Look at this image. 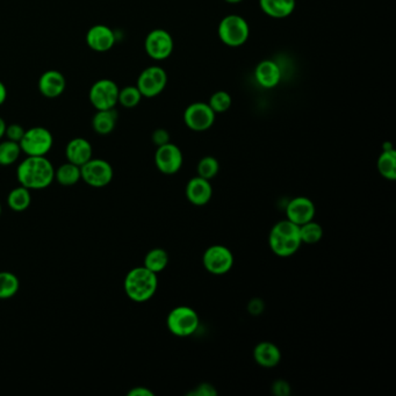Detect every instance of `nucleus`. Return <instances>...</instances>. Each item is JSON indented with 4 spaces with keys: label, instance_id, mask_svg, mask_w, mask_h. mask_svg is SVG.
<instances>
[{
    "label": "nucleus",
    "instance_id": "20",
    "mask_svg": "<svg viewBox=\"0 0 396 396\" xmlns=\"http://www.w3.org/2000/svg\"><path fill=\"white\" fill-rule=\"evenodd\" d=\"M254 359L257 364L264 368H273L282 360V351L271 342H260L255 346Z\"/></svg>",
    "mask_w": 396,
    "mask_h": 396
},
{
    "label": "nucleus",
    "instance_id": "36",
    "mask_svg": "<svg viewBox=\"0 0 396 396\" xmlns=\"http://www.w3.org/2000/svg\"><path fill=\"white\" fill-rule=\"evenodd\" d=\"M152 142L157 146H164L166 143H170V134L168 130L159 128L152 133Z\"/></svg>",
    "mask_w": 396,
    "mask_h": 396
},
{
    "label": "nucleus",
    "instance_id": "43",
    "mask_svg": "<svg viewBox=\"0 0 396 396\" xmlns=\"http://www.w3.org/2000/svg\"><path fill=\"white\" fill-rule=\"evenodd\" d=\"M0 215H1V205H0Z\"/></svg>",
    "mask_w": 396,
    "mask_h": 396
},
{
    "label": "nucleus",
    "instance_id": "27",
    "mask_svg": "<svg viewBox=\"0 0 396 396\" xmlns=\"http://www.w3.org/2000/svg\"><path fill=\"white\" fill-rule=\"evenodd\" d=\"M300 238L304 245H316L323 237V228L314 220L300 225Z\"/></svg>",
    "mask_w": 396,
    "mask_h": 396
},
{
    "label": "nucleus",
    "instance_id": "40",
    "mask_svg": "<svg viewBox=\"0 0 396 396\" xmlns=\"http://www.w3.org/2000/svg\"><path fill=\"white\" fill-rule=\"evenodd\" d=\"M6 122L4 121V119H1V117H0V140H1L4 137H5V130H6Z\"/></svg>",
    "mask_w": 396,
    "mask_h": 396
},
{
    "label": "nucleus",
    "instance_id": "38",
    "mask_svg": "<svg viewBox=\"0 0 396 396\" xmlns=\"http://www.w3.org/2000/svg\"><path fill=\"white\" fill-rule=\"evenodd\" d=\"M128 396H154V393L146 387H135L128 392Z\"/></svg>",
    "mask_w": 396,
    "mask_h": 396
},
{
    "label": "nucleus",
    "instance_id": "17",
    "mask_svg": "<svg viewBox=\"0 0 396 396\" xmlns=\"http://www.w3.org/2000/svg\"><path fill=\"white\" fill-rule=\"evenodd\" d=\"M213 197V187L210 181L203 178H192L186 185V198L194 206H205Z\"/></svg>",
    "mask_w": 396,
    "mask_h": 396
},
{
    "label": "nucleus",
    "instance_id": "29",
    "mask_svg": "<svg viewBox=\"0 0 396 396\" xmlns=\"http://www.w3.org/2000/svg\"><path fill=\"white\" fill-rule=\"evenodd\" d=\"M20 289L19 279L11 272H0V299H10L18 293Z\"/></svg>",
    "mask_w": 396,
    "mask_h": 396
},
{
    "label": "nucleus",
    "instance_id": "8",
    "mask_svg": "<svg viewBox=\"0 0 396 396\" xmlns=\"http://www.w3.org/2000/svg\"><path fill=\"white\" fill-rule=\"evenodd\" d=\"M203 264L208 272L215 276H222L232 269L234 256L229 247L225 245H210L203 252Z\"/></svg>",
    "mask_w": 396,
    "mask_h": 396
},
{
    "label": "nucleus",
    "instance_id": "7",
    "mask_svg": "<svg viewBox=\"0 0 396 396\" xmlns=\"http://www.w3.org/2000/svg\"><path fill=\"white\" fill-rule=\"evenodd\" d=\"M119 86L111 80H100L95 82L90 89L89 99L97 111L115 108L119 99Z\"/></svg>",
    "mask_w": 396,
    "mask_h": 396
},
{
    "label": "nucleus",
    "instance_id": "30",
    "mask_svg": "<svg viewBox=\"0 0 396 396\" xmlns=\"http://www.w3.org/2000/svg\"><path fill=\"white\" fill-rule=\"evenodd\" d=\"M220 171V164L218 159L212 156H206L203 159H200L198 163L197 173L199 177L212 181L213 178H215Z\"/></svg>",
    "mask_w": 396,
    "mask_h": 396
},
{
    "label": "nucleus",
    "instance_id": "22",
    "mask_svg": "<svg viewBox=\"0 0 396 396\" xmlns=\"http://www.w3.org/2000/svg\"><path fill=\"white\" fill-rule=\"evenodd\" d=\"M117 117L119 115L115 108L97 111L92 119V128L99 135H108L115 129Z\"/></svg>",
    "mask_w": 396,
    "mask_h": 396
},
{
    "label": "nucleus",
    "instance_id": "11",
    "mask_svg": "<svg viewBox=\"0 0 396 396\" xmlns=\"http://www.w3.org/2000/svg\"><path fill=\"white\" fill-rule=\"evenodd\" d=\"M173 38L165 29H154L146 36L144 48L152 60H163L170 58L173 51Z\"/></svg>",
    "mask_w": 396,
    "mask_h": 396
},
{
    "label": "nucleus",
    "instance_id": "32",
    "mask_svg": "<svg viewBox=\"0 0 396 396\" xmlns=\"http://www.w3.org/2000/svg\"><path fill=\"white\" fill-rule=\"evenodd\" d=\"M208 105L216 113H225L232 106V97L225 91H218L210 97Z\"/></svg>",
    "mask_w": 396,
    "mask_h": 396
},
{
    "label": "nucleus",
    "instance_id": "12",
    "mask_svg": "<svg viewBox=\"0 0 396 396\" xmlns=\"http://www.w3.org/2000/svg\"><path fill=\"white\" fill-rule=\"evenodd\" d=\"M184 162L183 152L173 143H166L157 146L155 154V164L163 175H176Z\"/></svg>",
    "mask_w": 396,
    "mask_h": 396
},
{
    "label": "nucleus",
    "instance_id": "23",
    "mask_svg": "<svg viewBox=\"0 0 396 396\" xmlns=\"http://www.w3.org/2000/svg\"><path fill=\"white\" fill-rule=\"evenodd\" d=\"M29 191L31 190L23 186V185L11 191L9 197H7V205L11 210H14V212H23L31 206L32 196H31Z\"/></svg>",
    "mask_w": 396,
    "mask_h": 396
},
{
    "label": "nucleus",
    "instance_id": "18",
    "mask_svg": "<svg viewBox=\"0 0 396 396\" xmlns=\"http://www.w3.org/2000/svg\"><path fill=\"white\" fill-rule=\"evenodd\" d=\"M255 77L257 82L264 89H273L282 80V70L274 60H262L257 65Z\"/></svg>",
    "mask_w": 396,
    "mask_h": 396
},
{
    "label": "nucleus",
    "instance_id": "13",
    "mask_svg": "<svg viewBox=\"0 0 396 396\" xmlns=\"http://www.w3.org/2000/svg\"><path fill=\"white\" fill-rule=\"evenodd\" d=\"M185 124L193 132L210 129L215 121V112L206 102H194L185 109Z\"/></svg>",
    "mask_w": 396,
    "mask_h": 396
},
{
    "label": "nucleus",
    "instance_id": "1",
    "mask_svg": "<svg viewBox=\"0 0 396 396\" xmlns=\"http://www.w3.org/2000/svg\"><path fill=\"white\" fill-rule=\"evenodd\" d=\"M20 184L28 190H42L55 179V168L46 156H27L16 168Z\"/></svg>",
    "mask_w": 396,
    "mask_h": 396
},
{
    "label": "nucleus",
    "instance_id": "16",
    "mask_svg": "<svg viewBox=\"0 0 396 396\" xmlns=\"http://www.w3.org/2000/svg\"><path fill=\"white\" fill-rule=\"evenodd\" d=\"M38 91L48 99L58 98L67 87V80L58 70H48L42 73L38 80Z\"/></svg>",
    "mask_w": 396,
    "mask_h": 396
},
{
    "label": "nucleus",
    "instance_id": "37",
    "mask_svg": "<svg viewBox=\"0 0 396 396\" xmlns=\"http://www.w3.org/2000/svg\"><path fill=\"white\" fill-rule=\"evenodd\" d=\"M264 308H265V304L260 300V299H252L249 304H247V311L251 315H260L264 311Z\"/></svg>",
    "mask_w": 396,
    "mask_h": 396
},
{
    "label": "nucleus",
    "instance_id": "39",
    "mask_svg": "<svg viewBox=\"0 0 396 396\" xmlns=\"http://www.w3.org/2000/svg\"><path fill=\"white\" fill-rule=\"evenodd\" d=\"M7 98V89L5 84L0 80V106L3 105L4 102H6Z\"/></svg>",
    "mask_w": 396,
    "mask_h": 396
},
{
    "label": "nucleus",
    "instance_id": "41",
    "mask_svg": "<svg viewBox=\"0 0 396 396\" xmlns=\"http://www.w3.org/2000/svg\"><path fill=\"white\" fill-rule=\"evenodd\" d=\"M394 149L393 146H392V143L386 142L384 143V149L382 150H392Z\"/></svg>",
    "mask_w": 396,
    "mask_h": 396
},
{
    "label": "nucleus",
    "instance_id": "15",
    "mask_svg": "<svg viewBox=\"0 0 396 396\" xmlns=\"http://www.w3.org/2000/svg\"><path fill=\"white\" fill-rule=\"evenodd\" d=\"M113 29L105 25H95L86 33V43L97 53H106L115 45Z\"/></svg>",
    "mask_w": 396,
    "mask_h": 396
},
{
    "label": "nucleus",
    "instance_id": "19",
    "mask_svg": "<svg viewBox=\"0 0 396 396\" xmlns=\"http://www.w3.org/2000/svg\"><path fill=\"white\" fill-rule=\"evenodd\" d=\"M92 154L91 143L82 137L73 139L70 142L68 143L67 148H65L68 162L78 165V166H82L86 162H89L90 159H92Z\"/></svg>",
    "mask_w": 396,
    "mask_h": 396
},
{
    "label": "nucleus",
    "instance_id": "9",
    "mask_svg": "<svg viewBox=\"0 0 396 396\" xmlns=\"http://www.w3.org/2000/svg\"><path fill=\"white\" fill-rule=\"evenodd\" d=\"M80 175L86 184L100 188L107 186L113 181L114 172L112 165L104 159H91L80 166Z\"/></svg>",
    "mask_w": 396,
    "mask_h": 396
},
{
    "label": "nucleus",
    "instance_id": "24",
    "mask_svg": "<svg viewBox=\"0 0 396 396\" xmlns=\"http://www.w3.org/2000/svg\"><path fill=\"white\" fill-rule=\"evenodd\" d=\"M55 179L62 186H73L82 179L80 166L70 162L62 164L58 171H55Z\"/></svg>",
    "mask_w": 396,
    "mask_h": 396
},
{
    "label": "nucleus",
    "instance_id": "10",
    "mask_svg": "<svg viewBox=\"0 0 396 396\" xmlns=\"http://www.w3.org/2000/svg\"><path fill=\"white\" fill-rule=\"evenodd\" d=\"M168 84L166 71L161 67H149L144 69L137 78V89L140 90L142 97L155 98L164 91Z\"/></svg>",
    "mask_w": 396,
    "mask_h": 396
},
{
    "label": "nucleus",
    "instance_id": "14",
    "mask_svg": "<svg viewBox=\"0 0 396 396\" xmlns=\"http://www.w3.org/2000/svg\"><path fill=\"white\" fill-rule=\"evenodd\" d=\"M316 207L309 198L296 197L291 199L286 207V219L300 225L314 220Z\"/></svg>",
    "mask_w": 396,
    "mask_h": 396
},
{
    "label": "nucleus",
    "instance_id": "5",
    "mask_svg": "<svg viewBox=\"0 0 396 396\" xmlns=\"http://www.w3.org/2000/svg\"><path fill=\"white\" fill-rule=\"evenodd\" d=\"M220 40L229 47L245 45L250 36V27L247 20L237 14H230L221 20L219 25Z\"/></svg>",
    "mask_w": 396,
    "mask_h": 396
},
{
    "label": "nucleus",
    "instance_id": "35",
    "mask_svg": "<svg viewBox=\"0 0 396 396\" xmlns=\"http://www.w3.org/2000/svg\"><path fill=\"white\" fill-rule=\"evenodd\" d=\"M271 390H272V393L277 396H289L291 394V386L287 381L282 380V379L274 381Z\"/></svg>",
    "mask_w": 396,
    "mask_h": 396
},
{
    "label": "nucleus",
    "instance_id": "25",
    "mask_svg": "<svg viewBox=\"0 0 396 396\" xmlns=\"http://www.w3.org/2000/svg\"><path fill=\"white\" fill-rule=\"evenodd\" d=\"M168 252L164 249H161V247H155L144 257V265L143 267L157 274V273L164 271L168 267Z\"/></svg>",
    "mask_w": 396,
    "mask_h": 396
},
{
    "label": "nucleus",
    "instance_id": "26",
    "mask_svg": "<svg viewBox=\"0 0 396 396\" xmlns=\"http://www.w3.org/2000/svg\"><path fill=\"white\" fill-rule=\"evenodd\" d=\"M378 171L388 181L396 179V152L395 150H382L378 159Z\"/></svg>",
    "mask_w": 396,
    "mask_h": 396
},
{
    "label": "nucleus",
    "instance_id": "31",
    "mask_svg": "<svg viewBox=\"0 0 396 396\" xmlns=\"http://www.w3.org/2000/svg\"><path fill=\"white\" fill-rule=\"evenodd\" d=\"M142 95L137 86H126L124 89L119 91V99L117 102L124 108L137 107L140 104Z\"/></svg>",
    "mask_w": 396,
    "mask_h": 396
},
{
    "label": "nucleus",
    "instance_id": "33",
    "mask_svg": "<svg viewBox=\"0 0 396 396\" xmlns=\"http://www.w3.org/2000/svg\"><path fill=\"white\" fill-rule=\"evenodd\" d=\"M25 132L26 130L23 129V126H20L18 124H12L10 126H6L5 137H7V140L19 143L21 139H23Z\"/></svg>",
    "mask_w": 396,
    "mask_h": 396
},
{
    "label": "nucleus",
    "instance_id": "3",
    "mask_svg": "<svg viewBox=\"0 0 396 396\" xmlns=\"http://www.w3.org/2000/svg\"><path fill=\"white\" fill-rule=\"evenodd\" d=\"M159 287L156 273L144 267L130 269L124 279V291L130 300L146 302L154 296Z\"/></svg>",
    "mask_w": 396,
    "mask_h": 396
},
{
    "label": "nucleus",
    "instance_id": "34",
    "mask_svg": "<svg viewBox=\"0 0 396 396\" xmlns=\"http://www.w3.org/2000/svg\"><path fill=\"white\" fill-rule=\"evenodd\" d=\"M188 396H216L218 395V390L213 385L203 382L199 386L196 387V390H192L190 393L187 394Z\"/></svg>",
    "mask_w": 396,
    "mask_h": 396
},
{
    "label": "nucleus",
    "instance_id": "2",
    "mask_svg": "<svg viewBox=\"0 0 396 396\" xmlns=\"http://www.w3.org/2000/svg\"><path fill=\"white\" fill-rule=\"evenodd\" d=\"M301 245L299 225L287 219L277 222L269 232V249L277 256H293L296 254Z\"/></svg>",
    "mask_w": 396,
    "mask_h": 396
},
{
    "label": "nucleus",
    "instance_id": "4",
    "mask_svg": "<svg viewBox=\"0 0 396 396\" xmlns=\"http://www.w3.org/2000/svg\"><path fill=\"white\" fill-rule=\"evenodd\" d=\"M166 326L168 331L175 336H192L199 328L200 317L193 308L178 306L168 313Z\"/></svg>",
    "mask_w": 396,
    "mask_h": 396
},
{
    "label": "nucleus",
    "instance_id": "28",
    "mask_svg": "<svg viewBox=\"0 0 396 396\" xmlns=\"http://www.w3.org/2000/svg\"><path fill=\"white\" fill-rule=\"evenodd\" d=\"M21 148L18 142L6 140L0 142V165L9 166L19 159Z\"/></svg>",
    "mask_w": 396,
    "mask_h": 396
},
{
    "label": "nucleus",
    "instance_id": "21",
    "mask_svg": "<svg viewBox=\"0 0 396 396\" xmlns=\"http://www.w3.org/2000/svg\"><path fill=\"white\" fill-rule=\"evenodd\" d=\"M259 5L265 14L276 19L287 18L295 10V0H259Z\"/></svg>",
    "mask_w": 396,
    "mask_h": 396
},
{
    "label": "nucleus",
    "instance_id": "42",
    "mask_svg": "<svg viewBox=\"0 0 396 396\" xmlns=\"http://www.w3.org/2000/svg\"><path fill=\"white\" fill-rule=\"evenodd\" d=\"M225 1L229 4H238L241 3V1H243V0H225Z\"/></svg>",
    "mask_w": 396,
    "mask_h": 396
},
{
    "label": "nucleus",
    "instance_id": "6",
    "mask_svg": "<svg viewBox=\"0 0 396 396\" xmlns=\"http://www.w3.org/2000/svg\"><path fill=\"white\" fill-rule=\"evenodd\" d=\"M53 143L54 139L47 128L33 127L26 130L19 144L27 156H46L53 148Z\"/></svg>",
    "mask_w": 396,
    "mask_h": 396
}]
</instances>
